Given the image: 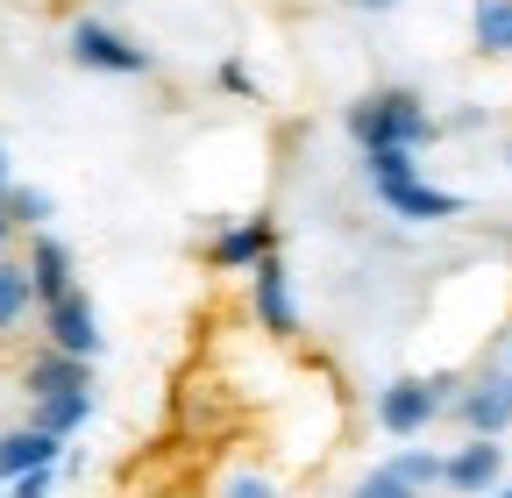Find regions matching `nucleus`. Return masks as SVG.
<instances>
[{
	"label": "nucleus",
	"mask_w": 512,
	"mask_h": 498,
	"mask_svg": "<svg viewBox=\"0 0 512 498\" xmlns=\"http://www.w3.org/2000/svg\"><path fill=\"white\" fill-rule=\"evenodd\" d=\"M342 129H349L356 150H427V143L441 136V121L427 114V100H420L413 86H384V93L349 100Z\"/></svg>",
	"instance_id": "obj_1"
},
{
	"label": "nucleus",
	"mask_w": 512,
	"mask_h": 498,
	"mask_svg": "<svg viewBox=\"0 0 512 498\" xmlns=\"http://www.w3.org/2000/svg\"><path fill=\"white\" fill-rule=\"evenodd\" d=\"M456 406V378H392L377 392V427L384 434H427Z\"/></svg>",
	"instance_id": "obj_2"
},
{
	"label": "nucleus",
	"mask_w": 512,
	"mask_h": 498,
	"mask_svg": "<svg viewBox=\"0 0 512 498\" xmlns=\"http://www.w3.org/2000/svg\"><path fill=\"white\" fill-rule=\"evenodd\" d=\"M64 50H72V65H79V72H114V79L150 72V50H143V43H128V36L107 29V22H72Z\"/></svg>",
	"instance_id": "obj_3"
},
{
	"label": "nucleus",
	"mask_w": 512,
	"mask_h": 498,
	"mask_svg": "<svg viewBox=\"0 0 512 498\" xmlns=\"http://www.w3.org/2000/svg\"><path fill=\"white\" fill-rule=\"evenodd\" d=\"M43 342L50 349H72V356H100V306L86 285L43 299Z\"/></svg>",
	"instance_id": "obj_4"
},
{
	"label": "nucleus",
	"mask_w": 512,
	"mask_h": 498,
	"mask_svg": "<svg viewBox=\"0 0 512 498\" xmlns=\"http://www.w3.org/2000/svg\"><path fill=\"white\" fill-rule=\"evenodd\" d=\"M441 484H448V491H463V498L498 491V484H505V442H498V434H470V442L448 456Z\"/></svg>",
	"instance_id": "obj_5"
},
{
	"label": "nucleus",
	"mask_w": 512,
	"mask_h": 498,
	"mask_svg": "<svg viewBox=\"0 0 512 498\" xmlns=\"http://www.w3.org/2000/svg\"><path fill=\"white\" fill-rule=\"evenodd\" d=\"M264 257H278V221L271 214H256V221H235L207 242V264L214 271H256Z\"/></svg>",
	"instance_id": "obj_6"
},
{
	"label": "nucleus",
	"mask_w": 512,
	"mask_h": 498,
	"mask_svg": "<svg viewBox=\"0 0 512 498\" xmlns=\"http://www.w3.org/2000/svg\"><path fill=\"white\" fill-rule=\"evenodd\" d=\"M22 392L43 399V392H93V356H72V349H36L22 363Z\"/></svg>",
	"instance_id": "obj_7"
},
{
	"label": "nucleus",
	"mask_w": 512,
	"mask_h": 498,
	"mask_svg": "<svg viewBox=\"0 0 512 498\" xmlns=\"http://www.w3.org/2000/svg\"><path fill=\"white\" fill-rule=\"evenodd\" d=\"M377 200H384V214H399V221H456V214H463V200L441 193V185H427V178L377 185Z\"/></svg>",
	"instance_id": "obj_8"
},
{
	"label": "nucleus",
	"mask_w": 512,
	"mask_h": 498,
	"mask_svg": "<svg viewBox=\"0 0 512 498\" xmlns=\"http://www.w3.org/2000/svg\"><path fill=\"white\" fill-rule=\"evenodd\" d=\"M249 278H256V321H264L278 342H292V335H299V306H292V278H285V264L264 257Z\"/></svg>",
	"instance_id": "obj_9"
},
{
	"label": "nucleus",
	"mask_w": 512,
	"mask_h": 498,
	"mask_svg": "<svg viewBox=\"0 0 512 498\" xmlns=\"http://www.w3.org/2000/svg\"><path fill=\"white\" fill-rule=\"evenodd\" d=\"M64 456V434H50V427H8L0 434V484H15L22 470H43V463H57Z\"/></svg>",
	"instance_id": "obj_10"
},
{
	"label": "nucleus",
	"mask_w": 512,
	"mask_h": 498,
	"mask_svg": "<svg viewBox=\"0 0 512 498\" xmlns=\"http://www.w3.org/2000/svg\"><path fill=\"white\" fill-rule=\"evenodd\" d=\"M448 413H456L470 434H505V427H512V399H505L498 385H484V378H477V385H463Z\"/></svg>",
	"instance_id": "obj_11"
},
{
	"label": "nucleus",
	"mask_w": 512,
	"mask_h": 498,
	"mask_svg": "<svg viewBox=\"0 0 512 498\" xmlns=\"http://www.w3.org/2000/svg\"><path fill=\"white\" fill-rule=\"evenodd\" d=\"M29 278H36V306L79 285V278H72V249H64L57 235H43V228H36V242H29Z\"/></svg>",
	"instance_id": "obj_12"
},
{
	"label": "nucleus",
	"mask_w": 512,
	"mask_h": 498,
	"mask_svg": "<svg viewBox=\"0 0 512 498\" xmlns=\"http://www.w3.org/2000/svg\"><path fill=\"white\" fill-rule=\"evenodd\" d=\"M29 306H36V278H29V257H0V342H8V335H22Z\"/></svg>",
	"instance_id": "obj_13"
},
{
	"label": "nucleus",
	"mask_w": 512,
	"mask_h": 498,
	"mask_svg": "<svg viewBox=\"0 0 512 498\" xmlns=\"http://www.w3.org/2000/svg\"><path fill=\"white\" fill-rule=\"evenodd\" d=\"M29 420L50 434H79L93 420V392H43V399H29Z\"/></svg>",
	"instance_id": "obj_14"
},
{
	"label": "nucleus",
	"mask_w": 512,
	"mask_h": 498,
	"mask_svg": "<svg viewBox=\"0 0 512 498\" xmlns=\"http://www.w3.org/2000/svg\"><path fill=\"white\" fill-rule=\"evenodd\" d=\"M470 29H477V50L484 57H512V0H477Z\"/></svg>",
	"instance_id": "obj_15"
},
{
	"label": "nucleus",
	"mask_w": 512,
	"mask_h": 498,
	"mask_svg": "<svg viewBox=\"0 0 512 498\" xmlns=\"http://www.w3.org/2000/svg\"><path fill=\"white\" fill-rule=\"evenodd\" d=\"M0 207H8L15 228H43V221H50V193H36V185H8V193H0Z\"/></svg>",
	"instance_id": "obj_16"
},
{
	"label": "nucleus",
	"mask_w": 512,
	"mask_h": 498,
	"mask_svg": "<svg viewBox=\"0 0 512 498\" xmlns=\"http://www.w3.org/2000/svg\"><path fill=\"white\" fill-rule=\"evenodd\" d=\"M392 470L413 484V491H427V484H441V470H448V456H434V449H399L392 456Z\"/></svg>",
	"instance_id": "obj_17"
},
{
	"label": "nucleus",
	"mask_w": 512,
	"mask_h": 498,
	"mask_svg": "<svg viewBox=\"0 0 512 498\" xmlns=\"http://www.w3.org/2000/svg\"><path fill=\"white\" fill-rule=\"evenodd\" d=\"M356 498H420V491H413V484H406L392 463H384V470H370V477L356 484Z\"/></svg>",
	"instance_id": "obj_18"
},
{
	"label": "nucleus",
	"mask_w": 512,
	"mask_h": 498,
	"mask_svg": "<svg viewBox=\"0 0 512 498\" xmlns=\"http://www.w3.org/2000/svg\"><path fill=\"white\" fill-rule=\"evenodd\" d=\"M477 378H484V385H498V392L512 399V335H498V342H491V356H484Z\"/></svg>",
	"instance_id": "obj_19"
},
{
	"label": "nucleus",
	"mask_w": 512,
	"mask_h": 498,
	"mask_svg": "<svg viewBox=\"0 0 512 498\" xmlns=\"http://www.w3.org/2000/svg\"><path fill=\"white\" fill-rule=\"evenodd\" d=\"M57 491V463H43V470H22L15 477V498H50Z\"/></svg>",
	"instance_id": "obj_20"
},
{
	"label": "nucleus",
	"mask_w": 512,
	"mask_h": 498,
	"mask_svg": "<svg viewBox=\"0 0 512 498\" xmlns=\"http://www.w3.org/2000/svg\"><path fill=\"white\" fill-rule=\"evenodd\" d=\"M214 79H221V86H228V93H235V100H256V79H249V72H242V65H235V57H228V65H221V72H214Z\"/></svg>",
	"instance_id": "obj_21"
},
{
	"label": "nucleus",
	"mask_w": 512,
	"mask_h": 498,
	"mask_svg": "<svg viewBox=\"0 0 512 498\" xmlns=\"http://www.w3.org/2000/svg\"><path fill=\"white\" fill-rule=\"evenodd\" d=\"M221 498H278V484H271V477H235Z\"/></svg>",
	"instance_id": "obj_22"
},
{
	"label": "nucleus",
	"mask_w": 512,
	"mask_h": 498,
	"mask_svg": "<svg viewBox=\"0 0 512 498\" xmlns=\"http://www.w3.org/2000/svg\"><path fill=\"white\" fill-rule=\"evenodd\" d=\"M8 242H15V221H8V207H0V257H8Z\"/></svg>",
	"instance_id": "obj_23"
},
{
	"label": "nucleus",
	"mask_w": 512,
	"mask_h": 498,
	"mask_svg": "<svg viewBox=\"0 0 512 498\" xmlns=\"http://www.w3.org/2000/svg\"><path fill=\"white\" fill-rule=\"evenodd\" d=\"M8 185H15V178H8V150H0V193H8Z\"/></svg>",
	"instance_id": "obj_24"
},
{
	"label": "nucleus",
	"mask_w": 512,
	"mask_h": 498,
	"mask_svg": "<svg viewBox=\"0 0 512 498\" xmlns=\"http://www.w3.org/2000/svg\"><path fill=\"white\" fill-rule=\"evenodd\" d=\"M356 8H370V15H377V8H399V0H356Z\"/></svg>",
	"instance_id": "obj_25"
},
{
	"label": "nucleus",
	"mask_w": 512,
	"mask_h": 498,
	"mask_svg": "<svg viewBox=\"0 0 512 498\" xmlns=\"http://www.w3.org/2000/svg\"><path fill=\"white\" fill-rule=\"evenodd\" d=\"M484 498H512V484H498V491H484Z\"/></svg>",
	"instance_id": "obj_26"
},
{
	"label": "nucleus",
	"mask_w": 512,
	"mask_h": 498,
	"mask_svg": "<svg viewBox=\"0 0 512 498\" xmlns=\"http://www.w3.org/2000/svg\"><path fill=\"white\" fill-rule=\"evenodd\" d=\"M505 164H512V150H505Z\"/></svg>",
	"instance_id": "obj_27"
}]
</instances>
